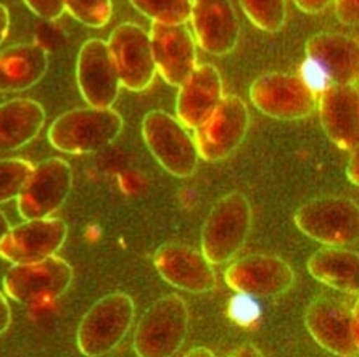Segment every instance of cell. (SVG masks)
Here are the masks:
<instances>
[{"label": "cell", "instance_id": "1", "mask_svg": "<svg viewBox=\"0 0 359 357\" xmlns=\"http://www.w3.org/2000/svg\"><path fill=\"white\" fill-rule=\"evenodd\" d=\"M300 78L319 95L330 85L358 84L359 44L341 32H319L306 42Z\"/></svg>", "mask_w": 359, "mask_h": 357}, {"label": "cell", "instance_id": "2", "mask_svg": "<svg viewBox=\"0 0 359 357\" xmlns=\"http://www.w3.org/2000/svg\"><path fill=\"white\" fill-rule=\"evenodd\" d=\"M124 121L113 108L87 106L60 115L48 129V142L68 155H89L115 142Z\"/></svg>", "mask_w": 359, "mask_h": 357}, {"label": "cell", "instance_id": "3", "mask_svg": "<svg viewBox=\"0 0 359 357\" xmlns=\"http://www.w3.org/2000/svg\"><path fill=\"white\" fill-rule=\"evenodd\" d=\"M252 227V206L242 192L222 197L201 229V253L211 264L231 261L242 250Z\"/></svg>", "mask_w": 359, "mask_h": 357}, {"label": "cell", "instance_id": "4", "mask_svg": "<svg viewBox=\"0 0 359 357\" xmlns=\"http://www.w3.org/2000/svg\"><path fill=\"white\" fill-rule=\"evenodd\" d=\"M187 332V302L174 293L163 296L140 317L134 351L139 357H171L182 348Z\"/></svg>", "mask_w": 359, "mask_h": 357}, {"label": "cell", "instance_id": "5", "mask_svg": "<svg viewBox=\"0 0 359 357\" xmlns=\"http://www.w3.org/2000/svg\"><path fill=\"white\" fill-rule=\"evenodd\" d=\"M295 225L304 235L327 246L356 245L359 238V208L350 198L325 195L298 208Z\"/></svg>", "mask_w": 359, "mask_h": 357}, {"label": "cell", "instance_id": "6", "mask_svg": "<svg viewBox=\"0 0 359 357\" xmlns=\"http://www.w3.org/2000/svg\"><path fill=\"white\" fill-rule=\"evenodd\" d=\"M135 306L126 293L100 298L86 312L78 328V348L87 357H100L115 351L126 338L134 322Z\"/></svg>", "mask_w": 359, "mask_h": 357}, {"label": "cell", "instance_id": "7", "mask_svg": "<svg viewBox=\"0 0 359 357\" xmlns=\"http://www.w3.org/2000/svg\"><path fill=\"white\" fill-rule=\"evenodd\" d=\"M304 326L314 342L329 353L341 357L359 354L358 302L350 306L334 296H318L304 312Z\"/></svg>", "mask_w": 359, "mask_h": 357}, {"label": "cell", "instance_id": "8", "mask_svg": "<svg viewBox=\"0 0 359 357\" xmlns=\"http://www.w3.org/2000/svg\"><path fill=\"white\" fill-rule=\"evenodd\" d=\"M147 148L171 176L186 178L197 169L198 151L187 127L168 111L151 110L142 121Z\"/></svg>", "mask_w": 359, "mask_h": 357}, {"label": "cell", "instance_id": "9", "mask_svg": "<svg viewBox=\"0 0 359 357\" xmlns=\"http://www.w3.org/2000/svg\"><path fill=\"white\" fill-rule=\"evenodd\" d=\"M250 127V111L237 95H222L213 113L195 127V147L205 161H221L241 147Z\"/></svg>", "mask_w": 359, "mask_h": 357}, {"label": "cell", "instance_id": "10", "mask_svg": "<svg viewBox=\"0 0 359 357\" xmlns=\"http://www.w3.org/2000/svg\"><path fill=\"white\" fill-rule=\"evenodd\" d=\"M250 100L263 115L279 121H297L311 116L318 106V95L300 76L268 73L250 85Z\"/></svg>", "mask_w": 359, "mask_h": 357}, {"label": "cell", "instance_id": "11", "mask_svg": "<svg viewBox=\"0 0 359 357\" xmlns=\"http://www.w3.org/2000/svg\"><path fill=\"white\" fill-rule=\"evenodd\" d=\"M73 267L65 259L48 256L37 262L13 264L4 277V291L21 304H32L65 295L73 282Z\"/></svg>", "mask_w": 359, "mask_h": 357}, {"label": "cell", "instance_id": "12", "mask_svg": "<svg viewBox=\"0 0 359 357\" xmlns=\"http://www.w3.org/2000/svg\"><path fill=\"white\" fill-rule=\"evenodd\" d=\"M73 187V171L62 158H48L34 166L23 190L16 197L21 218L42 219L63 206Z\"/></svg>", "mask_w": 359, "mask_h": 357}, {"label": "cell", "instance_id": "13", "mask_svg": "<svg viewBox=\"0 0 359 357\" xmlns=\"http://www.w3.org/2000/svg\"><path fill=\"white\" fill-rule=\"evenodd\" d=\"M124 89L144 92L154 83L156 66L150 36L142 26L121 23L107 41Z\"/></svg>", "mask_w": 359, "mask_h": 357}, {"label": "cell", "instance_id": "14", "mask_svg": "<svg viewBox=\"0 0 359 357\" xmlns=\"http://www.w3.org/2000/svg\"><path fill=\"white\" fill-rule=\"evenodd\" d=\"M76 79L87 105L110 108L118 100L121 80L107 41L89 39L81 47Z\"/></svg>", "mask_w": 359, "mask_h": 357}, {"label": "cell", "instance_id": "15", "mask_svg": "<svg viewBox=\"0 0 359 357\" xmlns=\"http://www.w3.org/2000/svg\"><path fill=\"white\" fill-rule=\"evenodd\" d=\"M68 227L58 218L26 219L0 241V256L13 264L37 262L57 254L67 241Z\"/></svg>", "mask_w": 359, "mask_h": 357}, {"label": "cell", "instance_id": "16", "mask_svg": "<svg viewBox=\"0 0 359 357\" xmlns=\"http://www.w3.org/2000/svg\"><path fill=\"white\" fill-rule=\"evenodd\" d=\"M224 280L236 291H243L258 298H269L279 296L290 290L295 282V274L279 256L248 254L227 267Z\"/></svg>", "mask_w": 359, "mask_h": 357}, {"label": "cell", "instance_id": "17", "mask_svg": "<svg viewBox=\"0 0 359 357\" xmlns=\"http://www.w3.org/2000/svg\"><path fill=\"white\" fill-rule=\"evenodd\" d=\"M156 73L179 88L197 68V42L184 24L151 23L149 32Z\"/></svg>", "mask_w": 359, "mask_h": 357}, {"label": "cell", "instance_id": "18", "mask_svg": "<svg viewBox=\"0 0 359 357\" xmlns=\"http://www.w3.org/2000/svg\"><path fill=\"white\" fill-rule=\"evenodd\" d=\"M189 21L201 50L215 57L229 55L236 50L241 24L231 0H192Z\"/></svg>", "mask_w": 359, "mask_h": 357}, {"label": "cell", "instance_id": "19", "mask_svg": "<svg viewBox=\"0 0 359 357\" xmlns=\"http://www.w3.org/2000/svg\"><path fill=\"white\" fill-rule=\"evenodd\" d=\"M154 262L165 282L189 293H206L216 285L213 264L189 245L165 243L156 250Z\"/></svg>", "mask_w": 359, "mask_h": 357}, {"label": "cell", "instance_id": "20", "mask_svg": "<svg viewBox=\"0 0 359 357\" xmlns=\"http://www.w3.org/2000/svg\"><path fill=\"white\" fill-rule=\"evenodd\" d=\"M320 126L337 147L346 151L359 144L358 84L330 85L318 95Z\"/></svg>", "mask_w": 359, "mask_h": 357}, {"label": "cell", "instance_id": "21", "mask_svg": "<svg viewBox=\"0 0 359 357\" xmlns=\"http://www.w3.org/2000/svg\"><path fill=\"white\" fill-rule=\"evenodd\" d=\"M222 99V78L213 64H200L179 85L177 119L187 129L198 127Z\"/></svg>", "mask_w": 359, "mask_h": 357}, {"label": "cell", "instance_id": "22", "mask_svg": "<svg viewBox=\"0 0 359 357\" xmlns=\"http://www.w3.org/2000/svg\"><path fill=\"white\" fill-rule=\"evenodd\" d=\"M48 69V53L39 44H16L0 52V94L34 88Z\"/></svg>", "mask_w": 359, "mask_h": 357}, {"label": "cell", "instance_id": "23", "mask_svg": "<svg viewBox=\"0 0 359 357\" xmlns=\"http://www.w3.org/2000/svg\"><path fill=\"white\" fill-rule=\"evenodd\" d=\"M46 124L39 102L15 99L0 105V153L20 150L32 142Z\"/></svg>", "mask_w": 359, "mask_h": 357}, {"label": "cell", "instance_id": "24", "mask_svg": "<svg viewBox=\"0 0 359 357\" xmlns=\"http://www.w3.org/2000/svg\"><path fill=\"white\" fill-rule=\"evenodd\" d=\"M308 272L318 282L337 291L358 295L359 254L340 246H327L314 251L306 262Z\"/></svg>", "mask_w": 359, "mask_h": 357}, {"label": "cell", "instance_id": "25", "mask_svg": "<svg viewBox=\"0 0 359 357\" xmlns=\"http://www.w3.org/2000/svg\"><path fill=\"white\" fill-rule=\"evenodd\" d=\"M130 4L151 23L186 24L192 12V0H130Z\"/></svg>", "mask_w": 359, "mask_h": 357}, {"label": "cell", "instance_id": "26", "mask_svg": "<svg viewBox=\"0 0 359 357\" xmlns=\"http://www.w3.org/2000/svg\"><path fill=\"white\" fill-rule=\"evenodd\" d=\"M243 13L266 32H277L287 21V0H238Z\"/></svg>", "mask_w": 359, "mask_h": 357}, {"label": "cell", "instance_id": "27", "mask_svg": "<svg viewBox=\"0 0 359 357\" xmlns=\"http://www.w3.org/2000/svg\"><path fill=\"white\" fill-rule=\"evenodd\" d=\"M34 164L23 158L0 160V204L16 198L28 182Z\"/></svg>", "mask_w": 359, "mask_h": 357}, {"label": "cell", "instance_id": "28", "mask_svg": "<svg viewBox=\"0 0 359 357\" xmlns=\"http://www.w3.org/2000/svg\"><path fill=\"white\" fill-rule=\"evenodd\" d=\"M65 10L87 28L100 29L111 20V0H63Z\"/></svg>", "mask_w": 359, "mask_h": 357}, {"label": "cell", "instance_id": "29", "mask_svg": "<svg viewBox=\"0 0 359 357\" xmlns=\"http://www.w3.org/2000/svg\"><path fill=\"white\" fill-rule=\"evenodd\" d=\"M227 314H229L231 321L237 323V326H255L261 317V304L258 301V296L237 291V295L231 298L229 306H227Z\"/></svg>", "mask_w": 359, "mask_h": 357}, {"label": "cell", "instance_id": "30", "mask_svg": "<svg viewBox=\"0 0 359 357\" xmlns=\"http://www.w3.org/2000/svg\"><path fill=\"white\" fill-rule=\"evenodd\" d=\"M25 4L36 16L47 21L62 18V15L67 12L63 0H25Z\"/></svg>", "mask_w": 359, "mask_h": 357}, {"label": "cell", "instance_id": "31", "mask_svg": "<svg viewBox=\"0 0 359 357\" xmlns=\"http://www.w3.org/2000/svg\"><path fill=\"white\" fill-rule=\"evenodd\" d=\"M337 20L345 26H355L359 20V0H335Z\"/></svg>", "mask_w": 359, "mask_h": 357}, {"label": "cell", "instance_id": "32", "mask_svg": "<svg viewBox=\"0 0 359 357\" xmlns=\"http://www.w3.org/2000/svg\"><path fill=\"white\" fill-rule=\"evenodd\" d=\"M330 2L332 0H293V4H295L303 13L308 15L323 13L324 10L329 7Z\"/></svg>", "mask_w": 359, "mask_h": 357}, {"label": "cell", "instance_id": "33", "mask_svg": "<svg viewBox=\"0 0 359 357\" xmlns=\"http://www.w3.org/2000/svg\"><path fill=\"white\" fill-rule=\"evenodd\" d=\"M10 323H12V309H10L7 298L0 291V335L7 332Z\"/></svg>", "mask_w": 359, "mask_h": 357}, {"label": "cell", "instance_id": "34", "mask_svg": "<svg viewBox=\"0 0 359 357\" xmlns=\"http://www.w3.org/2000/svg\"><path fill=\"white\" fill-rule=\"evenodd\" d=\"M346 177L350 178L351 183L358 186L359 183V155H358V148L351 151V158L348 161L346 166Z\"/></svg>", "mask_w": 359, "mask_h": 357}, {"label": "cell", "instance_id": "35", "mask_svg": "<svg viewBox=\"0 0 359 357\" xmlns=\"http://www.w3.org/2000/svg\"><path fill=\"white\" fill-rule=\"evenodd\" d=\"M10 29V12L5 5L0 4V46L5 41Z\"/></svg>", "mask_w": 359, "mask_h": 357}, {"label": "cell", "instance_id": "36", "mask_svg": "<svg viewBox=\"0 0 359 357\" xmlns=\"http://www.w3.org/2000/svg\"><path fill=\"white\" fill-rule=\"evenodd\" d=\"M231 356H237V357H243V356H261V351L255 348L253 344H245L242 348H238L237 351H233Z\"/></svg>", "mask_w": 359, "mask_h": 357}, {"label": "cell", "instance_id": "37", "mask_svg": "<svg viewBox=\"0 0 359 357\" xmlns=\"http://www.w3.org/2000/svg\"><path fill=\"white\" fill-rule=\"evenodd\" d=\"M187 357H200V356H203V357H213L215 356V353L211 349H208V348H203V346H200V348H195V349H192V351H189V353L186 354Z\"/></svg>", "mask_w": 359, "mask_h": 357}, {"label": "cell", "instance_id": "38", "mask_svg": "<svg viewBox=\"0 0 359 357\" xmlns=\"http://www.w3.org/2000/svg\"><path fill=\"white\" fill-rule=\"evenodd\" d=\"M10 229H12V227H10L7 218H5V214L0 211V241L4 240V237L8 234Z\"/></svg>", "mask_w": 359, "mask_h": 357}]
</instances>
